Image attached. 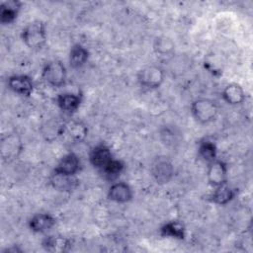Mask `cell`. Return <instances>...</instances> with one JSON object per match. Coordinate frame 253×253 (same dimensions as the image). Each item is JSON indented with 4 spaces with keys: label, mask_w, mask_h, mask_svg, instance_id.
Instances as JSON below:
<instances>
[{
    "label": "cell",
    "mask_w": 253,
    "mask_h": 253,
    "mask_svg": "<svg viewBox=\"0 0 253 253\" xmlns=\"http://www.w3.org/2000/svg\"><path fill=\"white\" fill-rule=\"evenodd\" d=\"M46 28L42 21H33L22 31V40L31 49H41L46 42Z\"/></svg>",
    "instance_id": "1"
},
{
    "label": "cell",
    "mask_w": 253,
    "mask_h": 253,
    "mask_svg": "<svg viewBox=\"0 0 253 253\" xmlns=\"http://www.w3.org/2000/svg\"><path fill=\"white\" fill-rule=\"evenodd\" d=\"M191 113L200 124H209L212 122L218 113L216 104L207 98H199L191 104Z\"/></svg>",
    "instance_id": "2"
},
{
    "label": "cell",
    "mask_w": 253,
    "mask_h": 253,
    "mask_svg": "<svg viewBox=\"0 0 253 253\" xmlns=\"http://www.w3.org/2000/svg\"><path fill=\"white\" fill-rule=\"evenodd\" d=\"M42 76L43 80L52 87H61L66 82L67 72L64 64L59 60H50L42 68Z\"/></svg>",
    "instance_id": "3"
},
{
    "label": "cell",
    "mask_w": 253,
    "mask_h": 253,
    "mask_svg": "<svg viewBox=\"0 0 253 253\" xmlns=\"http://www.w3.org/2000/svg\"><path fill=\"white\" fill-rule=\"evenodd\" d=\"M165 72L158 65H148L140 69L137 73L138 83L149 89L158 88L164 81Z\"/></svg>",
    "instance_id": "4"
},
{
    "label": "cell",
    "mask_w": 253,
    "mask_h": 253,
    "mask_svg": "<svg viewBox=\"0 0 253 253\" xmlns=\"http://www.w3.org/2000/svg\"><path fill=\"white\" fill-rule=\"evenodd\" d=\"M150 172L158 184H166L174 174V166L167 157L158 156L151 162Z\"/></svg>",
    "instance_id": "5"
},
{
    "label": "cell",
    "mask_w": 253,
    "mask_h": 253,
    "mask_svg": "<svg viewBox=\"0 0 253 253\" xmlns=\"http://www.w3.org/2000/svg\"><path fill=\"white\" fill-rule=\"evenodd\" d=\"M207 179L211 186L213 188L220 186L227 181V166L221 160H213L209 163L207 171Z\"/></svg>",
    "instance_id": "6"
},
{
    "label": "cell",
    "mask_w": 253,
    "mask_h": 253,
    "mask_svg": "<svg viewBox=\"0 0 253 253\" xmlns=\"http://www.w3.org/2000/svg\"><path fill=\"white\" fill-rule=\"evenodd\" d=\"M50 185L60 192H72L79 186L76 175H68L53 171L49 177Z\"/></svg>",
    "instance_id": "7"
},
{
    "label": "cell",
    "mask_w": 253,
    "mask_h": 253,
    "mask_svg": "<svg viewBox=\"0 0 253 253\" xmlns=\"http://www.w3.org/2000/svg\"><path fill=\"white\" fill-rule=\"evenodd\" d=\"M22 149L20 138L15 133H10L2 137L1 140V156L3 160H12L16 158Z\"/></svg>",
    "instance_id": "8"
},
{
    "label": "cell",
    "mask_w": 253,
    "mask_h": 253,
    "mask_svg": "<svg viewBox=\"0 0 253 253\" xmlns=\"http://www.w3.org/2000/svg\"><path fill=\"white\" fill-rule=\"evenodd\" d=\"M7 84L13 92L22 96H30L34 91V83L32 79L24 74L10 76Z\"/></svg>",
    "instance_id": "9"
},
{
    "label": "cell",
    "mask_w": 253,
    "mask_h": 253,
    "mask_svg": "<svg viewBox=\"0 0 253 253\" xmlns=\"http://www.w3.org/2000/svg\"><path fill=\"white\" fill-rule=\"evenodd\" d=\"M113 159L110 148L105 144H98L92 148L89 154L90 163L93 167L101 170Z\"/></svg>",
    "instance_id": "10"
},
{
    "label": "cell",
    "mask_w": 253,
    "mask_h": 253,
    "mask_svg": "<svg viewBox=\"0 0 253 253\" xmlns=\"http://www.w3.org/2000/svg\"><path fill=\"white\" fill-rule=\"evenodd\" d=\"M108 198L115 203H127L132 198L131 188L125 182H116L109 188Z\"/></svg>",
    "instance_id": "11"
},
{
    "label": "cell",
    "mask_w": 253,
    "mask_h": 253,
    "mask_svg": "<svg viewBox=\"0 0 253 253\" xmlns=\"http://www.w3.org/2000/svg\"><path fill=\"white\" fill-rule=\"evenodd\" d=\"M42 245L47 252L63 253L70 249L71 242L68 238L62 235H49L42 240Z\"/></svg>",
    "instance_id": "12"
},
{
    "label": "cell",
    "mask_w": 253,
    "mask_h": 253,
    "mask_svg": "<svg viewBox=\"0 0 253 253\" xmlns=\"http://www.w3.org/2000/svg\"><path fill=\"white\" fill-rule=\"evenodd\" d=\"M81 102H82L81 95L76 93L66 92V93L59 94L56 98L57 106L66 114L75 113L80 107Z\"/></svg>",
    "instance_id": "13"
},
{
    "label": "cell",
    "mask_w": 253,
    "mask_h": 253,
    "mask_svg": "<svg viewBox=\"0 0 253 253\" xmlns=\"http://www.w3.org/2000/svg\"><path fill=\"white\" fill-rule=\"evenodd\" d=\"M55 218L50 213H37L29 221L32 231L43 233L51 229L55 224Z\"/></svg>",
    "instance_id": "14"
},
{
    "label": "cell",
    "mask_w": 253,
    "mask_h": 253,
    "mask_svg": "<svg viewBox=\"0 0 253 253\" xmlns=\"http://www.w3.org/2000/svg\"><path fill=\"white\" fill-rule=\"evenodd\" d=\"M80 159L79 157L73 153L65 154L58 162L53 171L68 174V175H76V173L80 170Z\"/></svg>",
    "instance_id": "15"
},
{
    "label": "cell",
    "mask_w": 253,
    "mask_h": 253,
    "mask_svg": "<svg viewBox=\"0 0 253 253\" xmlns=\"http://www.w3.org/2000/svg\"><path fill=\"white\" fill-rule=\"evenodd\" d=\"M22 3L18 0L3 1L0 6V21L2 24L13 23L18 17Z\"/></svg>",
    "instance_id": "16"
},
{
    "label": "cell",
    "mask_w": 253,
    "mask_h": 253,
    "mask_svg": "<svg viewBox=\"0 0 253 253\" xmlns=\"http://www.w3.org/2000/svg\"><path fill=\"white\" fill-rule=\"evenodd\" d=\"M221 96L229 105H239L245 100V92L237 83H230L226 85L222 90Z\"/></svg>",
    "instance_id": "17"
},
{
    "label": "cell",
    "mask_w": 253,
    "mask_h": 253,
    "mask_svg": "<svg viewBox=\"0 0 253 253\" xmlns=\"http://www.w3.org/2000/svg\"><path fill=\"white\" fill-rule=\"evenodd\" d=\"M235 196V190L224 183L220 186L214 188L212 194L211 195V201L216 205L224 206L228 204Z\"/></svg>",
    "instance_id": "18"
},
{
    "label": "cell",
    "mask_w": 253,
    "mask_h": 253,
    "mask_svg": "<svg viewBox=\"0 0 253 253\" xmlns=\"http://www.w3.org/2000/svg\"><path fill=\"white\" fill-rule=\"evenodd\" d=\"M64 133H66L68 137L73 141L80 142L84 140L87 136L88 128L86 125L80 121H71L69 123H66Z\"/></svg>",
    "instance_id": "19"
},
{
    "label": "cell",
    "mask_w": 253,
    "mask_h": 253,
    "mask_svg": "<svg viewBox=\"0 0 253 253\" xmlns=\"http://www.w3.org/2000/svg\"><path fill=\"white\" fill-rule=\"evenodd\" d=\"M89 51L80 43H75L69 51V63L73 68L82 67L88 60Z\"/></svg>",
    "instance_id": "20"
},
{
    "label": "cell",
    "mask_w": 253,
    "mask_h": 253,
    "mask_svg": "<svg viewBox=\"0 0 253 253\" xmlns=\"http://www.w3.org/2000/svg\"><path fill=\"white\" fill-rule=\"evenodd\" d=\"M160 234L162 236L171 237L175 239H184L186 234V228L182 222L178 220H172L166 222L160 228Z\"/></svg>",
    "instance_id": "21"
},
{
    "label": "cell",
    "mask_w": 253,
    "mask_h": 253,
    "mask_svg": "<svg viewBox=\"0 0 253 253\" xmlns=\"http://www.w3.org/2000/svg\"><path fill=\"white\" fill-rule=\"evenodd\" d=\"M199 155L200 157L208 163L212 162L213 160L216 159V154H217V148L216 145L213 141L209 140V139H205L203 141H201L200 145H199Z\"/></svg>",
    "instance_id": "22"
},
{
    "label": "cell",
    "mask_w": 253,
    "mask_h": 253,
    "mask_svg": "<svg viewBox=\"0 0 253 253\" xmlns=\"http://www.w3.org/2000/svg\"><path fill=\"white\" fill-rule=\"evenodd\" d=\"M66 123L60 121L59 119H55L52 121H49L46 124V126H44L43 135L46 139L52 140L56 138L59 135H62L64 133Z\"/></svg>",
    "instance_id": "23"
},
{
    "label": "cell",
    "mask_w": 253,
    "mask_h": 253,
    "mask_svg": "<svg viewBox=\"0 0 253 253\" xmlns=\"http://www.w3.org/2000/svg\"><path fill=\"white\" fill-rule=\"evenodd\" d=\"M124 163L118 159H112L104 168L100 171L103 173L104 177L108 180H115L117 179L124 170Z\"/></svg>",
    "instance_id": "24"
},
{
    "label": "cell",
    "mask_w": 253,
    "mask_h": 253,
    "mask_svg": "<svg viewBox=\"0 0 253 253\" xmlns=\"http://www.w3.org/2000/svg\"><path fill=\"white\" fill-rule=\"evenodd\" d=\"M154 49L156 53L160 54L161 56L169 55L174 50V42L172 40L166 36L159 37L155 40L154 43Z\"/></svg>",
    "instance_id": "25"
}]
</instances>
